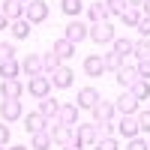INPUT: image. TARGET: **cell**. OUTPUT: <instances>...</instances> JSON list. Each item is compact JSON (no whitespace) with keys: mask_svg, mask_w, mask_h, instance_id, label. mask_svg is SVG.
I'll return each mask as SVG.
<instances>
[{"mask_svg":"<svg viewBox=\"0 0 150 150\" xmlns=\"http://www.w3.org/2000/svg\"><path fill=\"white\" fill-rule=\"evenodd\" d=\"M45 126H48V117H42L39 111H30V114L24 117V129H27L30 135H36V132H45Z\"/></svg>","mask_w":150,"mask_h":150,"instance_id":"7c38bea8","label":"cell"},{"mask_svg":"<svg viewBox=\"0 0 150 150\" xmlns=\"http://www.w3.org/2000/svg\"><path fill=\"white\" fill-rule=\"evenodd\" d=\"M126 150H147V141H141L138 135H135V138H129V144H126Z\"/></svg>","mask_w":150,"mask_h":150,"instance_id":"ab89813d","label":"cell"},{"mask_svg":"<svg viewBox=\"0 0 150 150\" xmlns=\"http://www.w3.org/2000/svg\"><path fill=\"white\" fill-rule=\"evenodd\" d=\"M93 129H96V141H99V138H111V135L117 132L114 120H105V123H93Z\"/></svg>","mask_w":150,"mask_h":150,"instance_id":"f1b7e54d","label":"cell"},{"mask_svg":"<svg viewBox=\"0 0 150 150\" xmlns=\"http://www.w3.org/2000/svg\"><path fill=\"white\" fill-rule=\"evenodd\" d=\"M114 78H117V84L123 87V90H126V87L138 78V72H135V66H120V69L114 72Z\"/></svg>","mask_w":150,"mask_h":150,"instance_id":"7402d4cb","label":"cell"},{"mask_svg":"<svg viewBox=\"0 0 150 150\" xmlns=\"http://www.w3.org/2000/svg\"><path fill=\"white\" fill-rule=\"evenodd\" d=\"M126 3H129V6H138V9H141V0H126Z\"/></svg>","mask_w":150,"mask_h":150,"instance_id":"f6af8a7d","label":"cell"},{"mask_svg":"<svg viewBox=\"0 0 150 150\" xmlns=\"http://www.w3.org/2000/svg\"><path fill=\"white\" fill-rule=\"evenodd\" d=\"M12 57H15V48L6 45V42H0V63H3V60H12Z\"/></svg>","mask_w":150,"mask_h":150,"instance_id":"74e56055","label":"cell"},{"mask_svg":"<svg viewBox=\"0 0 150 150\" xmlns=\"http://www.w3.org/2000/svg\"><path fill=\"white\" fill-rule=\"evenodd\" d=\"M60 9H63L66 15H72V18H75V15L84 9V0H60Z\"/></svg>","mask_w":150,"mask_h":150,"instance_id":"4dcf8cb0","label":"cell"},{"mask_svg":"<svg viewBox=\"0 0 150 150\" xmlns=\"http://www.w3.org/2000/svg\"><path fill=\"white\" fill-rule=\"evenodd\" d=\"M111 51H114V54H120V57L132 54V39H120V36H117V39L111 42Z\"/></svg>","mask_w":150,"mask_h":150,"instance_id":"f546056e","label":"cell"},{"mask_svg":"<svg viewBox=\"0 0 150 150\" xmlns=\"http://www.w3.org/2000/svg\"><path fill=\"white\" fill-rule=\"evenodd\" d=\"M0 117H3V123H12V120H21V117H24L21 99H3V102H0Z\"/></svg>","mask_w":150,"mask_h":150,"instance_id":"3957f363","label":"cell"},{"mask_svg":"<svg viewBox=\"0 0 150 150\" xmlns=\"http://www.w3.org/2000/svg\"><path fill=\"white\" fill-rule=\"evenodd\" d=\"M30 147L33 150H51V132H36V135H30Z\"/></svg>","mask_w":150,"mask_h":150,"instance_id":"484cf974","label":"cell"},{"mask_svg":"<svg viewBox=\"0 0 150 150\" xmlns=\"http://www.w3.org/2000/svg\"><path fill=\"white\" fill-rule=\"evenodd\" d=\"M105 6H108V12H111V15H120V12L126 9L129 3H126V0H105Z\"/></svg>","mask_w":150,"mask_h":150,"instance_id":"836d02e7","label":"cell"},{"mask_svg":"<svg viewBox=\"0 0 150 150\" xmlns=\"http://www.w3.org/2000/svg\"><path fill=\"white\" fill-rule=\"evenodd\" d=\"M114 111L117 114H138V99H135L129 90H123V96L114 102Z\"/></svg>","mask_w":150,"mask_h":150,"instance_id":"ba28073f","label":"cell"},{"mask_svg":"<svg viewBox=\"0 0 150 150\" xmlns=\"http://www.w3.org/2000/svg\"><path fill=\"white\" fill-rule=\"evenodd\" d=\"M9 150H30L27 144H18V147H9Z\"/></svg>","mask_w":150,"mask_h":150,"instance_id":"bcb514c9","label":"cell"},{"mask_svg":"<svg viewBox=\"0 0 150 150\" xmlns=\"http://www.w3.org/2000/svg\"><path fill=\"white\" fill-rule=\"evenodd\" d=\"M93 111V123H105V120H114V102H102V99H99V102L90 108Z\"/></svg>","mask_w":150,"mask_h":150,"instance_id":"9c48e42d","label":"cell"},{"mask_svg":"<svg viewBox=\"0 0 150 150\" xmlns=\"http://www.w3.org/2000/svg\"><path fill=\"white\" fill-rule=\"evenodd\" d=\"M27 90L36 99H45L48 93H51V78H48V75H33V78L27 81Z\"/></svg>","mask_w":150,"mask_h":150,"instance_id":"5b68a950","label":"cell"},{"mask_svg":"<svg viewBox=\"0 0 150 150\" xmlns=\"http://www.w3.org/2000/svg\"><path fill=\"white\" fill-rule=\"evenodd\" d=\"M3 27H9V18H6V15H0V30H3Z\"/></svg>","mask_w":150,"mask_h":150,"instance_id":"ee69618b","label":"cell"},{"mask_svg":"<svg viewBox=\"0 0 150 150\" xmlns=\"http://www.w3.org/2000/svg\"><path fill=\"white\" fill-rule=\"evenodd\" d=\"M87 18H90V24L108 21V18H111V12H108V6H105V0H102V3H90V6H87Z\"/></svg>","mask_w":150,"mask_h":150,"instance_id":"9a60e30c","label":"cell"},{"mask_svg":"<svg viewBox=\"0 0 150 150\" xmlns=\"http://www.w3.org/2000/svg\"><path fill=\"white\" fill-rule=\"evenodd\" d=\"M135 27L141 30V36H150V15H141V21L135 24Z\"/></svg>","mask_w":150,"mask_h":150,"instance_id":"f35d334b","label":"cell"},{"mask_svg":"<svg viewBox=\"0 0 150 150\" xmlns=\"http://www.w3.org/2000/svg\"><path fill=\"white\" fill-rule=\"evenodd\" d=\"M24 18H30L33 24H39L48 18V3L45 0H30V3H24Z\"/></svg>","mask_w":150,"mask_h":150,"instance_id":"8992f818","label":"cell"},{"mask_svg":"<svg viewBox=\"0 0 150 150\" xmlns=\"http://www.w3.org/2000/svg\"><path fill=\"white\" fill-rule=\"evenodd\" d=\"M63 150H84V144L75 138V141H69V144H63Z\"/></svg>","mask_w":150,"mask_h":150,"instance_id":"b9f144b4","label":"cell"},{"mask_svg":"<svg viewBox=\"0 0 150 150\" xmlns=\"http://www.w3.org/2000/svg\"><path fill=\"white\" fill-rule=\"evenodd\" d=\"M21 69L27 72L30 78H33V75H42V69H45V66H42V57H36V54H27V57L21 60Z\"/></svg>","mask_w":150,"mask_h":150,"instance_id":"d6986e66","label":"cell"},{"mask_svg":"<svg viewBox=\"0 0 150 150\" xmlns=\"http://www.w3.org/2000/svg\"><path fill=\"white\" fill-rule=\"evenodd\" d=\"M60 63H63V60H60V57H57V54H54V51H48V54H45V57H42V66H45V69H48V72H54V69H57V66H60Z\"/></svg>","mask_w":150,"mask_h":150,"instance_id":"d6a6232c","label":"cell"},{"mask_svg":"<svg viewBox=\"0 0 150 150\" xmlns=\"http://www.w3.org/2000/svg\"><path fill=\"white\" fill-rule=\"evenodd\" d=\"M90 39L96 42V45H105V42H114L117 39V33H114V24L111 21H99V24H90Z\"/></svg>","mask_w":150,"mask_h":150,"instance_id":"6da1fadb","label":"cell"},{"mask_svg":"<svg viewBox=\"0 0 150 150\" xmlns=\"http://www.w3.org/2000/svg\"><path fill=\"white\" fill-rule=\"evenodd\" d=\"M9 30H12L15 39H27L30 30H33V21L30 18H15V21H9Z\"/></svg>","mask_w":150,"mask_h":150,"instance_id":"5bb4252c","label":"cell"},{"mask_svg":"<svg viewBox=\"0 0 150 150\" xmlns=\"http://www.w3.org/2000/svg\"><path fill=\"white\" fill-rule=\"evenodd\" d=\"M117 126V132L123 135V138H135V135H138L141 129H138V117L135 114H120V120L114 123Z\"/></svg>","mask_w":150,"mask_h":150,"instance_id":"52a82bcc","label":"cell"},{"mask_svg":"<svg viewBox=\"0 0 150 150\" xmlns=\"http://www.w3.org/2000/svg\"><path fill=\"white\" fill-rule=\"evenodd\" d=\"M0 96H3V99H21L24 96V84L18 78H9V81L0 84Z\"/></svg>","mask_w":150,"mask_h":150,"instance_id":"4fadbf2b","label":"cell"},{"mask_svg":"<svg viewBox=\"0 0 150 150\" xmlns=\"http://www.w3.org/2000/svg\"><path fill=\"white\" fill-rule=\"evenodd\" d=\"M57 111H60V102H57L51 93H48L45 99H39V114H42V117L51 120V117H57Z\"/></svg>","mask_w":150,"mask_h":150,"instance_id":"ac0fdd59","label":"cell"},{"mask_svg":"<svg viewBox=\"0 0 150 150\" xmlns=\"http://www.w3.org/2000/svg\"><path fill=\"white\" fill-rule=\"evenodd\" d=\"M93 147L96 150H117V138H114V135H111V138H99Z\"/></svg>","mask_w":150,"mask_h":150,"instance_id":"d590c367","label":"cell"},{"mask_svg":"<svg viewBox=\"0 0 150 150\" xmlns=\"http://www.w3.org/2000/svg\"><path fill=\"white\" fill-rule=\"evenodd\" d=\"M87 33H90V27H87L84 21L72 18V21L66 24V33H63V39H69L72 45H78V42H84V39H87Z\"/></svg>","mask_w":150,"mask_h":150,"instance_id":"277c9868","label":"cell"},{"mask_svg":"<svg viewBox=\"0 0 150 150\" xmlns=\"http://www.w3.org/2000/svg\"><path fill=\"white\" fill-rule=\"evenodd\" d=\"M132 54L138 60H147V54H150V39H147V36H141V39L132 42Z\"/></svg>","mask_w":150,"mask_h":150,"instance_id":"83f0119b","label":"cell"},{"mask_svg":"<svg viewBox=\"0 0 150 150\" xmlns=\"http://www.w3.org/2000/svg\"><path fill=\"white\" fill-rule=\"evenodd\" d=\"M75 138H78L84 147H87V144L93 147V144H96V129H93V123H84V126H78V129H75Z\"/></svg>","mask_w":150,"mask_h":150,"instance_id":"44dd1931","label":"cell"},{"mask_svg":"<svg viewBox=\"0 0 150 150\" xmlns=\"http://www.w3.org/2000/svg\"><path fill=\"white\" fill-rule=\"evenodd\" d=\"M102 60H105V72H108V69H111V72H117V69L123 66V57H120V54H114V51H108Z\"/></svg>","mask_w":150,"mask_h":150,"instance_id":"1f68e13d","label":"cell"},{"mask_svg":"<svg viewBox=\"0 0 150 150\" xmlns=\"http://www.w3.org/2000/svg\"><path fill=\"white\" fill-rule=\"evenodd\" d=\"M147 150H150V144H147Z\"/></svg>","mask_w":150,"mask_h":150,"instance_id":"f907efd6","label":"cell"},{"mask_svg":"<svg viewBox=\"0 0 150 150\" xmlns=\"http://www.w3.org/2000/svg\"><path fill=\"white\" fill-rule=\"evenodd\" d=\"M84 72L90 75V78L102 75V72H105V60L99 57V54H90V57H84Z\"/></svg>","mask_w":150,"mask_h":150,"instance_id":"2e32d148","label":"cell"},{"mask_svg":"<svg viewBox=\"0 0 150 150\" xmlns=\"http://www.w3.org/2000/svg\"><path fill=\"white\" fill-rule=\"evenodd\" d=\"M0 150H3V144H0Z\"/></svg>","mask_w":150,"mask_h":150,"instance_id":"c3c4849f","label":"cell"},{"mask_svg":"<svg viewBox=\"0 0 150 150\" xmlns=\"http://www.w3.org/2000/svg\"><path fill=\"white\" fill-rule=\"evenodd\" d=\"M147 60H150V54H147Z\"/></svg>","mask_w":150,"mask_h":150,"instance_id":"681fc988","label":"cell"},{"mask_svg":"<svg viewBox=\"0 0 150 150\" xmlns=\"http://www.w3.org/2000/svg\"><path fill=\"white\" fill-rule=\"evenodd\" d=\"M96 102H99V93L93 90V87H81L78 90V102H75L78 108H93Z\"/></svg>","mask_w":150,"mask_h":150,"instance_id":"ffe728a7","label":"cell"},{"mask_svg":"<svg viewBox=\"0 0 150 150\" xmlns=\"http://www.w3.org/2000/svg\"><path fill=\"white\" fill-rule=\"evenodd\" d=\"M72 75H75V72H72L69 66L60 63L51 75H48V78H51V84H54V87H60V90H63V87H72Z\"/></svg>","mask_w":150,"mask_h":150,"instance_id":"30bf717a","label":"cell"},{"mask_svg":"<svg viewBox=\"0 0 150 150\" xmlns=\"http://www.w3.org/2000/svg\"><path fill=\"white\" fill-rule=\"evenodd\" d=\"M135 117H138V129L141 132H150V111H138Z\"/></svg>","mask_w":150,"mask_h":150,"instance_id":"8d00e7d4","label":"cell"},{"mask_svg":"<svg viewBox=\"0 0 150 150\" xmlns=\"http://www.w3.org/2000/svg\"><path fill=\"white\" fill-rule=\"evenodd\" d=\"M18 72H21V63H18L15 57H12V60H3V63H0V75H3V81L18 78Z\"/></svg>","mask_w":150,"mask_h":150,"instance_id":"d4e9b609","label":"cell"},{"mask_svg":"<svg viewBox=\"0 0 150 150\" xmlns=\"http://www.w3.org/2000/svg\"><path fill=\"white\" fill-rule=\"evenodd\" d=\"M6 141H9V126L0 123V144H6Z\"/></svg>","mask_w":150,"mask_h":150,"instance_id":"60d3db41","label":"cell"},{"mask_svg":"<svg viewBox=\"0 0 150 150\" xmlns=\"http://www.w3.org/2000/svg\"><path fill=\"white\" fill-rule=\"evenodd\" d=\"M135 72H138V78L150 81V60H138V63H135Z\"/></svg>","mask_w":150,"mask_h":150,"instance_id":"e575fe53","label":"cell"},{"mask_svg":"<svg viewBox=\"0 0 150 150\" xmlns=\"http://www.w3.org/2000/svg\"><path fill=\"white\" fill-rule=\"evenodd\" d=\"M141 9H144V15H150V0H141Z\"/></svg>","mask_w":150,"mask_h":150,"instance_id":"7bdbcfd3","label":"cell"},{"mask_svg":"<svg viewBox=\"0 0 150 150\" xmlns=\"http://www.w3.org/2000/svg\"><path fill=\"white\" fill-rule=\"evenodd\" d=\"M51 51H54L60 60H69V57L75 54V45H72L69 39H57V42H51Z\"/></svg>","mask_w":150,"mask_h":150,"instance_id":"cb8c5ba5","label":"cell"},{"mask_svg":"<svg viewBox=\"0 0 150 150\" xmlns=\"http://www.w3.org/2000/svg\"><path fill=\"white\" fill-rule=\"evenodd\" d=\"M141 15H144V12H141L138 6H126V9L120 12V18H123V24H129V27H135V24L141 21Z\"/></svg>","mask_w":150,"mask_h":150,"instance_id":"4316f807","label":"cell"},{"mask_svg":"<svg viewBox=\"0 0 150 150\" xmlns=\"http://www.w3.org/2000/svg\"><path fill=\"white\" fill-rule=\"evenodd\" d=\"M75 129H78V126H69V123H60V120H57L48 132H51V141H54V144H60V147H63V144L75 141Z\"/></svg>","mask_w":150,"mask_h":150,"instance_id":"7a4b0ae2","label":"cell"},{"mask_svg":"<svg viewBox=\"0 0 150 150\" xmlns=\"http://www.w3.org/2000/svg\"><path fill=\"white\" fill-rule=\"evenodd\" d=\"M21 3H30V0H21Z\"/></svg>","mask_w":150,"mask_h":150,"instance_id":"7dc6e473","label":"cell"},{"mask_svg":"<svg viewBox=\"0 0 150 150\" xmlns=\"http://www.w3.org/2000/svg\"><path fill=\"white\" fill-rule=\"evenodd\" d=\"M126 90H129V93H132V96L141 102V99H147V96H150V81H144V78H135V81L126 87Z\"/></svg>","mask_w":150,"mask_h":150,"instance_id":"603a6c76","label":"cell"},{"mask_svg":"<svg viewBox=\"0 0 150 150\" xmlns=\"http://www.w3.org/2000/svg\"><path fill=\"white\" fill-rule=\"evenodd\" d=\"M78 105H60V111H57V120L60 123H69V126H78Z\"/></svg>","mask_w":150,"mask_h":150,"instance_id":"e0dca14e","label":"cell"},{"mask_svg":"<svg viewBox=\"0 0 150 150\" xmlns=\"http://www.w3.org/2000/svg\"><path fill=\"white\" fill-rule=\"evenodd\" d=\"M0 15H6L9 21L24 18V3L21 0H0Z\"/></svg>","mask_w":150,"mask_h":150,"instance_id":"8fae6325","label":"cell"}]
</instances>
